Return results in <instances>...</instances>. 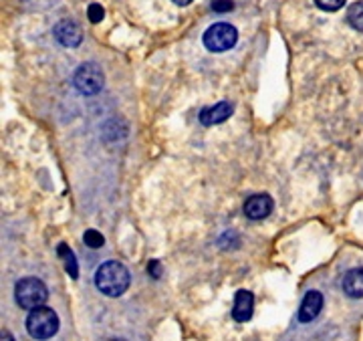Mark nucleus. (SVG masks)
Listing matches in <instances>:
<instances>
[{"label": "nucleus", "mask_w": 363, "mask_h": 341, "mask_svg": "<svg viewBox=\"0 0 363 341\" xmlns=\"http://www.w3.org/2000/svg\"><path fill=\"white\" fill-rule=\"evenodd\" d=\"M131 275L128 267L119 261H105L95 271V287L105 297H121L130 289Z\"/></svg>", "instance_id": "f257e3e1"}, {"label": "nucleus", "mask_w": 363, "mask_h": 341, "mask_svg": "<svg viewBox=\"0 0 363 341\" xmlns=\"http://www.w3.org/2000/svg\"><path fill=\"white\" fill-rule=\"evenodd\" d=\"M14 299L21 309H39L49 299V289L37 276H25L14 285Z\"/></svg>", "instance_id": "f03ea898"}, {"label": "nucleus", "mask_w": 363, "mask_h": 341, "mask_svg": "<svg viewBox=\"0 0 363 341\" xmlns=\"http://www.w3.org/2000/svg\"><path fill=\"white\" fill-rule=\"evenodd\" d=\"M26 331L33 340L37 341H47L51 340L52 335H57L59 331V315L52 311L51 307H39V309H33L28 317H26Z\"/></svg>", "instance_id": "7ed1b4c3"}, {"label": "nucleus", "mask_w": 363, "mask_h": 341, "mask_svg": "<svg viewBox=\"0 0 363 341\" xmlns=\"http://www.w3.org/2000/svg\"><path fill=\"white\" fill-rule=\"evenodd\" d=\"M202 40L210 52L230 51L238 40V30L228 23H216V25L208 26Z\"/></svg>", "instance_id": "20e7f679"}, {"label": "nucleus", "mask_w": 363, "mask_h": 341, "mask_svg": "<svg viewBox=\"0 0 363 341\" xmlns=\"http://www.w3.org/2000/svg\"><path fill=\"white\" fill-rule=\"evenodd\" d=\"M73 85L83 95H97L105 85L104 69L97 63H83V65H79L75 75H73Z\"/></svg>", "instance_id": "39448f33"}, {"label": "nucleus", "mask_w": 363, "mask_h": 341, "mask_svg": "<svg viewBox=\"0 0 363 341\" xmlns=\"http://www.w3.org/2000/svg\"><path fill=\"white\" fill-rule=\"evenodd\" d=\"M52 35H55V39L59 40L63 47H69V49H75V47L81 45V40H83L81 26L75 21H69V18L59 21L55 25V28H52Z\"/></svg>", "instance_id": "423d86ee"}, {"label": "nucleus", "mask_w": 363, "mask_h": 341, "mask_svg": "<svg viewBox=\"0 0 363 341\" xmlns=\"http://www.w3.org/2000/svg\"><path fill=\"white\" fill-rule=\"evenodd\" d=\"M323 305L325 299L319 291H307L303 301H301V307H298L297 319L301 323H311L323 311Z\"/></svg>", "instance_id": "0eeeda50"}, {"label": "nucleus", "mask_w": 363, "mask_h": 341, "mask_svg": "<svg viewBox=\"0 0 363 341\" xmlns=\"http://www.w3.org/2000/svg\"><path fill=\"white\" fill-rule=\"evenodd\" d=\"M234 113V105L230 101H220L216 105H210V107H204L200 111V123L206 125V128H212V125H218V123H224L226 119H230V116Z\"/></svg>", "instance_id": "6e6552de"}, {"label": "nucleus", "mask_w": 363, "mask_h": 341, "mask_svg": "<svg viewBox=\"0 0 363 341\" xmlns=\"http://www.w3.org/2000/svg\"><path fill=\"white\" fill-rule=\"evenodd\" d=\"M255 313V295L247 291V289H240L236 291L234 295V305H233V319L238 323H247L252 319Z\"/></svg>", "instance_id": "1a4fd4ad"}, {"label": "nucleus", "mask_w": 363, "mask_h": 341, "mask_svg": "<svg viewBox=\"0 0 363 341\" xmlns=\"http://www.w3.org/2000/svg\"><path fill=\"white\" fill-rule=\"evenodd\" d=\"M272 206L274 202L269 194H255L245 202V214L250 220H264L267 216H271Z\"/></svg>", "instance_id": "9d476101"}, {"label": "nucleus", "mask_w": 363, "mask_h": 341, "mask_svg": "<svg viewBox=\"0 0 363 341\" xmlns=\"http://www.w3.org/2000/svg\"><path fill=\"white\" fill-rule=\"evenodd\" d=\"M343 293L351 299H363V267L350 269L341 281Z\"/></svg>", "instance_id": "9b49d317"}, {"label": "nucleus", "mask_w": 363, "mask_h": 341, "mask_svg": "<svg viewBox=\"0 0 363 341\" xmlns=\"http://www.w3.org/2000/svg\"><path fill=\"white\" fill-rule=\"evenodd\" d=\"M57 252H59V257L65 262V271L69 273V276H71V279H77L79 264L77 259H75V255H73V250L69 249V245H67V242H61V245L57 247Z\"/></svg>", "instance_id": "f8f14e48"}, {"label": "nucleus", "mask_w": 363, "mask_h": 341, "mask_svg": "<svg viewBox=\"0 0 363 341\" xmlns=\"http://www.w3.org/2000/svg\"><path fill=\"white\" fill-rule=\"evenodd\" d=\"M347 23L355 30H363V0L353 2L350 9H347Z\"/></svg>", "instance_id": "ddd939ff"}, {"label": "nucleus", "mask_w": 363, "mask_h": 341, "mask_svg": "<svg viewBox=\"0 0 363 341\" xmlns=\"http://www.w3.org/2000/svg\"><path fill=\"white\" fill-rule=\"evenodd\" d=\"M83 242H85L89 249H101L105 245V238L99 230L89 228V230H85V235H83Z\"/></svg>", "instance_id": "4468645a"}, {"label": "nucleus", "mask_w": 363, "mask_h": 341, "mask_svg": "<svg viewBox=\"0 0 363 341\" xmlns=\"http://www.w3.org/2000/svg\"><path fill=\"white\" fill-rule=\"evenodd\" d=\"M347 0H315V4L325 11V13H335L339 9H343V4H345Z\"/></svg>", "instance_id": "2eb2a0df"}, {"label": "nucleus", "mask_w": 363, "mask_h": 341, "mask_svg": "<svg viewBox=\"0 0 363 341\" xmlns=\"http://www.w3.org/2000/svg\"><path fill=\"white\" fill-rule=\"evenodd\" d=\"M87 16H89V21L93 25H97V23H101L105 16V11L101 4H89V9H87Z\"/></svg>", "instance_id": "dca6fc26"}, {"label": "nucleus", "mask_w": 363, "mask_h": 341, "mask_svg": "<svg viewBox=\"0 0 363 341\" xmlns=\"http://www.w3.org/2000/svg\"><path fill=\"white\" fill-rule=\"evenodd\" d=\"M233 9V0H212V11H214V13H230Z\"/></svg>", "instance_id": "f3484780"}, {"label": "nucleus", "mask_w": 363, "mask_h": 341, "mask_svg": "<svg viewBox=\"0 0 363 341\" xmlns=\"http://www.w3.org/2000/svg\"><path fill=\"white\" fill-rule=\"evenodd\" d=\"M147 273L154 276V279H160L162 276V267L157 261H150L147 262Z\"/></svg>", "instance_id": "a211bd4d"}, {"label": "nucleus", "mask_w": 363, "mask_h": 341, "mask_svg": "<svg viewBox=\"0 0 363 341\" xmlns=\"http://www.w3.org/2000/svg\"><path fill=\"white\" fill-rule=\"evenodd\" d=\"M0 341H14L13 333H11V331H6V329H2V335H0Z\"/></svg>", "instance_id": "6ab92c4d"}, {"label": "nucleus", "mask_w": 363, "mask_h": 341, "mask_svg": "<svg viewBox=\"0 0 363 341\" xmlns=\"http://www.w3.org/2000/svg\"><path fill=\"white\" fill-rule=\"evenodd\" d=\"M174 4H178V6H188L190 2H194V0H172Z\"/></svg>", "instance_id": "aec40b11"}, {"label": "nucleus", "mask_w": 363, "mask_h": 341, "mask_svg": "<svg viewBox=\"0 0 363 341\" xmlns=\"http://www.w3.org/2000/svg\"><path fill=\"white\" fill-rule=\"evenodd\" d=\"M113 341H125V340H113Z\"/></svg>", "instance_id": "412c9836"}]
</instances>
